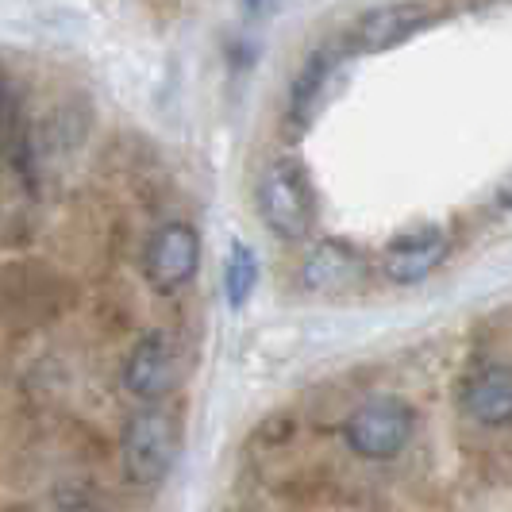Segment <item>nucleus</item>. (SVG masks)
Here are the masks:
<instances>
[{
    "label": "nucleus",
    "instance_id": "nucleus-4",
    "mask_svg": "<svg viewBox=\"0 0 512 512\" xmlns=\"http://www.w3.org/2000/svg\"><path fill=\"white\" fill-rule=\"evenodd\" d=\"M201 266V235L185 220H170L151 235L147 255H143V274L158 293H178L181 285L193 282Z\"/></svg>",
    "mask_w": 512,
    "mask_h": 512
},
{
    "label": "nucleus",
    "instance_id": "nucleus-5",
    "mask_svg": "<svg viewBox=\"0 0 512 512\" xmlns=\"http://www.w3.org/2000/svg\"><path fill=\"white\" fill-rule=\"evenodd\" d=\"M447 231L436 224H424V228L401 231L385 243L382 251V274L393 285H416L424 278H432L443 258H447Z\"/></svg>",
    "mask_w": 512,
    "mask_h": 512
},
{
    "label": "nucleus",
    "instance_id": "nucleus-7",
    "mask_svg": "<svg viewBox=\"0 0 512 512\" xmlns=\"http://www.w3.org/2000/svg\"><path fill=\"white\" fill-rule=\"evenodd\" d=\"M178 378V359H174V343L162 332H147L131 347L124 362V385L139 401H158L170 393V385Z\"/></svg>",
    "mask_w": 512,
    "mask_h": 512
},
{
    "label": "nucleus",
    "instance_id": "nucleus-10",
    "mask_svg": "<svg viewBox=\"0 0 512 512\" xmlns=\"http://www.w3.org/2000/svg\"><path fill=\"white\" fill-rule=\"evenodd\" d=\"M462 412L474 424L486 428H501L512 420V366H482L462 382Z\"/></svg>",
    "mask_w": 512,
    "mask_h": 512
},
{
    "label": "nucleus",
    "instance_id": "nucleus-11",
    "mask_svg": "<svg viewBox=\"0 0 512 512\" xmlns=\"http://www.w3.org/2000/svg\"><path fill=\"white\" fill-rule=\"evenodd\" d=\"M258 289V255L243 243L231 239L228 258H224V297L231 308H243Z\"/></svg>",
    "mask_w": 512,
    "mask_h": 512
},
{
    "label": "nucleus",
    "instance_id": "nucleus-12",
    "mask_svg": "<svg viewBox=\"0 0 512 512\" xmlns=\"http://www.w3.org/2000/svg\"><path fill=\"white\" fill-rule=\"evenodd\" d=\"M497 205L505 208V212H512V174L497 185Z\"/></svg>",
    "mask_w": 512,
    "mask_h": 512
},
{
    "label": "nucleus",
    "instance_id": "nucleus-9",
    "mask_svg": "<svg viewBox=\"0 0 512 512\" xmlns=\"http://www.w3.org/2000/svg\"><path fill=\"white\" fill-rule=\"evenodd\" d=\"M428 20H432V12L420 8V4H378V8H370L359 24H355L351 47L359 54L389 51V47L412 39Z\"/></svg>",
    "mask_w": 512,
    "mask_h": 512
},
{
    "label": "nucleus",
    "instance_id": "nucleus-2",
    "mask_svg": "<svg viewBox=\"0 0 512 512\" xmlns=\"http://www.w3.org/2000/svg\"><path fill=\"white\" fill-rule=\"evenodd\" d=\"M416 432V412L401 397H370L347 416L343 439L347 447L370 462H385L401 455Z\"/></svg>",
    "mask_w": 512,
    "mask_h": 512
},
{
    "label": "nucleus",
    "instance_id": "nucleus-3",
    "mask_svg": "<svg viewBox=\"0 0 512 512\" xmlns=\"http://www.w3.org/2000/svg\"><path fill=\"white\" fill-rule=\"evenodd\" d=\"M181 432L178 420L166 409H143L135 412L124 428V466L128 478L139 486H158L178 459Z\"/></svg>",
    "mask_w": 512,
    "mask_h": 512
},
{
    "label": "nucleus",
    "instance_id": "nucleus-6",
    "mask_svg": "<svg viewBox=\"0 0 512 512\" xmlns=\"http://www.w3.org/2000/svg\"><path fill=\"white\" fill-rule=\"evenodd\" d=\"M339 70H343V54L335 47L308 54L301 74L293 77V85H289V108H285L289 124L297 131H305L328 108V101L335 97V85H339Z\"/></svg>",
    "mask_w": 512,
    "mask_h": 512
},
{
    "label": "nucleus",
    "instance_id": "nucleus-1",
    "mask_svg": "<svg viewBox=\"0 0 512 512\" xmlns=\"http://www.w3.org/2000/svg\"><path fill=\"white\" fill-rule=\"evenodd\" d=\"M258 216L262 224L274 231L285 243H301L316 224V193H312V178L297 158H274L255 189Z\"/></svg>",
    "mask_w": 512,
    "mask_h": 512
},
{
    "label": "nucleus",
    "instance_id": "nucleus-8",
    "mask_svg": "<svg viewBox=\"0 0 512 512\" xmlns=\"http://www.w3.org/2000/svg\"><path fill=\"white\" fill-rule=\"evenodd\" d=\"M366 258L351 239H320L301 262V285L308 293H343L362 278Z\"/></svg>",
    "mask_w": 512,
    "mask_h": 512
}]
</instances>
